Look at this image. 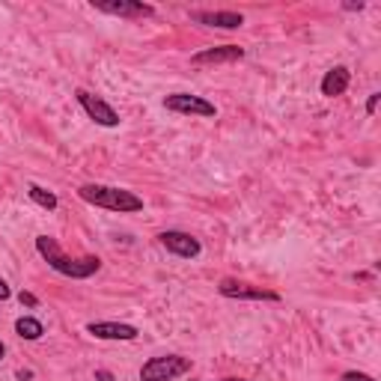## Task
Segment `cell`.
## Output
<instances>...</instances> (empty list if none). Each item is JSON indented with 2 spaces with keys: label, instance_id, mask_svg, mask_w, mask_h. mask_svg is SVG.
Returning <instances> with one entry per match:
<instances>
[{
  "label": "cell",
  "instance_id": "cell-15",
  "mask_svg": "<svg viewBox=\"0 0 381 381\" xmlns=\"http://www.w3.org/2000/svg\"><path fill=\"white\" fill-rule=\"evenodd\" d=\"M18 301H21L24 307H39V298L30 295V292H18Z\"/></svg>",
  "mask_w": 381,
  "mask_h": 381
},
{
  "label": "cell",
  "instance_id": "cell-9",
  "mask_svg": "<svg viewBox=\"0 0 381 381\" xmlns=\"http://www.w3.org/2000/svg\"><path fill=\"white\" fill-rule=\"evenodd\" d=\"M87 334L96 340H137V328L126 322H89Z\"/></svg>",
  "mask_w": 381,
  "mask_h": 381
},
{
  "label": "cell",
  "instance_id": "cell-8",
  "mask_svg": "<svg viewBox=\"0 0 381 381\" xmlns=\"http://www.w3.org/2000/svg\"><path fill=\"white\" fill-rule=\"evenodd\" d=\"M218 292L223 298H244V301H280L277 292L262 286H251V283H239V280H221Z\"/></svg>",
  "mask_w": 381,
  "mask_h": 381
},
{
  "label": "cell",
  "instance_id": "cell-19",
  "mask_svg": "<svg viewBox=\"0 0 381 381\" xmlns=\"http://www.w3.org/2000/svg\"><path fill=\"white\" fill-rule=\"evenodd\" d=\"M96 378H98V381H114V375H110V373H105V369H98V373H96Z\"/></svg>",
  "mask_w": 381,
  "mask_h": 381
},
{
  "label": "cell",
  "instance_id": "cell-21",
  "mask_svg": "<svg viewBox=\"0 0 381 381\" xmlns=\"http://www.w3.org/2000/svg\"><path fill=\"white\" fill-rule=\"evenodd\" d=\"M221 381H244V378H221Z\"/></svg>",
  "mask_w": 381,
  "mask_h": 381
},
{
  "label": "cell",
  "instance_id": "cell-10",
  "mask_svg": "<svg viewBox=\"0 0 381 381\" xmlns=\"http://www.w3.org/2000/svg\"><path fill=\"white\" fill-rule=\"evenodd\" d=\"M244 57V48H239V45H218V48H206L190 57V63L194 66H211V63H235Z\"/></svg>",
  "mask_w": 381,
  "mask_h": 381
},
{
  "label": "cell",
  "instance_id": "cell-12",
  "mask_svg": "<svg viewBox=\"0 0 381 381\" xmlns=\"http://www.w3.org/2000/svg\"><path fill=\"white\" fill-rule=\"evenodd\" d=\"M349 81H352V72L345 69V66H334V69L322 77V96H343L345 89H349Z\"/></svg>",
  "mask_w": 381,
  "mask_h": 381
},
{
  "label": "cell",
  "instance_id": "cell-2",
  "mask_svg": "<svg viewBox=\"0 0 381 381\" xmlns=\"http://www.w3.org/2000/svg\"><path fill=\"white\" fill-rule=\"evenodd\" d=\"M77 197L84 203L96 206V209H107V211H119V215H131V211L143 209V200L126 188H110V185H81Z\"/></svg>",
  "mask_w": 381,
  "mask_h": 381
},
{
  "label": "cell",
  "instance_id": "cell-17",
  "mask_svg": "<svg viewBox=\"0 0 381 381\" xmlns=\"http://www.w3.org/2000/svg\"><path fill=\"white\" fill-rule=\"evenodd\" d=\"M378 98H381V93H373V96L366 98V114H369V117L375 114V107H378Z\"/></svg>",
  "mask_w": 381,
  "mask_h": 381
},
{
  "label": "cell",
  "instance_id": "cell-13",
  "mask_svg": "<svg viewBox=\"0 0 381 381\" xmlns=\"http://www.w3.org/2000/svg\"><path fill=\"white\" fill-rule=\"evenodd\" d=\"M15 334L21 340H39L42 334H45V328H42V322L39 319H33V316H21L18 322H15Z\"/></svg>",
  "mask_w": 381,
  "mask_h": 381
},
{
  "label": "cell",
  "instance_id": "cell-20",
  "mask_svg": "<svg viewBox=\"0 0 381 381\" xmlns=\"http://www.w3.org/2000/svg\"><path fill=\"white\" fill-rule=\"evenodd\" d=\"M3 354H6V345H3V343H0V361H3Z\"/></svg>",
  "mask_w": 381,
  "mask_h": 381
},
{
  "label": "cell",
  "instance_id": "cell-6",
  "mask_svg": "<svg viewBox=\"0 0 381 381\" xmlns=\"http://www.w3.org/2000/svg\"><path fill=\"white\" fill-rule=\"evenodd\" d=\"M98 13L119 15V18H149L155 15V6L143 3V0H93Z\"/></svg>",
  "mask_w": 381,
  "mask_h": 381
},
{
  "label": "cell",
  "instance_id": "cell-16",
  "mask_svg": "<svg viewBox=\"0 0 381 381\" xmlns=\"http://www.w3.org/2000/svg\"><path fill=\"white\" fill-rule=\"evenodd\" d=\"M343 381H375L373 375H366V373H354V369H352V373H345L343 375Z\"/></svg>",
  "mask_w": 381,
  "mask_h": 381
},
{
  "label": "cell",
  "instance_id": "cell-14",
  "mask_svg": "<svg viewBox=\"0 0 381 381\" xmlns=\"http://www.w3.org/2000/svg\"><path fill=\"white\" fill-rule=\"evenodd\" d=\"M27 197H30L39 209H45V211H54V209H57V194H54V190H45V188H39V185H30V188H27Z\"/></svg>",
  "mask_w": 381,
  "mask_h": 381
},
{
  "label": "cell",
  "instance_id": "cell-1",
  "mask_svg": "<svg viewBox=\"0 0 381 381\" xmlns=\"http://www.w3.org/2000/svg\"><path fill=\"white\" fill-rule=\"evenodd\" d=\"M36 251L54 271L63 274V277H72V280H87L102 268V260H98V256H69L57 244V239H51V235H39Z\"/></svg>",
  "mask_w": 381,
  "mask_h": 381
},
{
  "label": "cell",
  "instance_id": "cell-3",
  "mask_svg": "<svg viewBox=\"0 0 381 381\" xmlns=\"http://www.w3.org/2000/svg\"><path fill=\"white\" fill-rule=\"evenodd\" d=\"M185 373H190V357L164 354V357H149V361L143 364L140 381H173Z\"/></svg>",
  "mask_w": 381,
  "mask_h": 381
},
{
  "label": "cell",
  "instance_id": "cell-5",
  "mask_svg": "<svg viewBox=\"0 0 381 381\" xmlns=\"http://www.w3.org/2000/svg\"><path fill=\"white\" fill-rule=\"evenodd\" d=\"M75 98H77V105L87 110V117L93 119V122H98V126H105V128H117L119 126V114L105 102V98L87 93V89H77Z\"/></svg>",
  "mask_w": 381,
  "mask_h": 381
},
{
  "label": "cell",
  "instance_id": "cell-4",
  "mask_svg": "<svg viewBox=\"0 0 381 381\" xmlns=\"http://www.w3.org/2000/svg\"><path fill=\"white\" fill-rule=\"evenodd\" d=\"M164 107L173 110V114H188V117H218V107L206 102L203 96H190V93H173L164 98Z\"/></svg>",
  "mask_w": 381,
  "mask_h": 381
},
{
  "label": "cell",
  "instance_id": "cell-11",
  "mask_svg": "<svg viewBox=\"0 0 381 381\" xmlns=\"http://www.w3.org/2000/svg\"><path fill=\"white\" fill-rule=\"evenodd\" d=\"M190 21L206 24V27H221V30H239L244 24V15L241 13H206V9H200V13H190Z\"/></svg>",
  "mask_w": 381,
  "mask_h": 381
},
{
  "label": "cell",
  "instance_id": "cell-7",
  "mask_svg": "<svg viewBox=\"0 0 381 381\" xmlns=\"http://www.w3.org/2000/svg\"><path fill=\"white\" fill-rule=\"evenodd\" d=\"M158 239L173 256H182V260H194V256H200V251H203V244H200L190 232H182V230H167L158 235Z\"/></svg>",
  "mask_w": 381,
  "mask_h": 381
},
{
  "label": "cell",
  "instance_id": "cell-18",
  "mask_svg": "<svg viewBox=\"0 0 381 381\" xmlns=\"http://www.w3.org/2000/svg\"><path fill=\"white\" fill-rule=\"evenodd\" d=\"M9 295H13V292H9V286L3 283V280H0V301H6Z\"/></svg>",
  "mask_w": 381,
  "mask_h": 381
}]
</instances>
